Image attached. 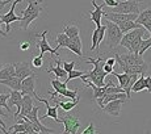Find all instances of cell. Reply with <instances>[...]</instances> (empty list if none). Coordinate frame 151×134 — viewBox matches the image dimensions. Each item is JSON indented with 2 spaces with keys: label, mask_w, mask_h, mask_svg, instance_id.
Masks as SVG:
<instances>
[{
  "label": "cell",
  "mask_w": 151,
  "mask_h": 134,
  "mask_svg": "<svg viewBox=\"0 0 151 134\" xmlns=\"http://www.w3.org/2000/svg\"><path fill=\"white\" fill-rule=\"evenodd\" d=\"M105 61L104 58L99 57L97 59L95 58H86V62L87 63H92L93 65V70H91L89 72H86L84 76H82V80L84 79H89L93 84H96L97 87H104L105 86V76L106 74L104 71V65H105Z\"/></svg>",
  "instance_id": "6da1fadb"
},
{
  "label": "cell",
  "mask_w": 151,
  "mask_h": 134,
  "mask_svg": "<svg viewBox=\"0 0 151 134\" xmlns=\"http://www.w3.org/2000/svg\"><path fill=\"white\" fill-rule=\"evenodd\" d=\"M43 11L42 0H28V7L22 11V20H21V29L27 30L30 24L40 17Z\"/></svg>",
  "instance_id": "7a4b0ae2"
},
{
  "label": "cell",
  "mask_w": 151,
  "mask_h": 134,
  "mask_svg": "<svg viewBox=\"0 0 151 134\" xmlns=\"http://www.w3.org/2000/svg\"><path fill=\"white\" fill-rule=\"evenodd\" d=\"M105 27H106L105 45L108 46L109 50H113V49H116L120 45L121 40H122V37H124V33L121 32V29L117 24H114L113 21H109V20L105 21Z\"/></svg>",
  "instance_id": "3957f363"
},
{
  "label": "cell",
  "mask_w": 151,
  "mask_h": 134,
  "mask_svg": "<svg viewBox=\"0 0 151 134\" xmlns=\"http://www.w3.org/2000/svg\"><path fill=\"white\" fill-rule=\"evenodd\" d=\"M112 75L117 78L118 86L124 89L125 94L127 95V99L130 100V97H132V88H133V86H134V83L137 81V79L139 76L138 75H129V74H126V72L117 74V72H114V71L112 72Z\"/></svg>",
  "instance_id": "277c9868"
},
{
  "label": "cell",
  "mask_w": 151,
  "mask_h": 134,
  "mask_svg": "<svg viewBox=\"0 0 151 134\" xmlns=\"http://www.w3.org/2000/svg\"><path fill=\"white\" fill-rule=\"evenodd\" d=\"M109 12L114 13H138L141 12V1H120L116 7L110 8Z\"/></svg>",
  "instance_id": "5b68a950"
},
{
  "label": "cell",
  "mask_w": 151,
  "mask_h": 134,
  "mask_svg": "<svg viewBox=\"0 0 151 134\" xmlns=\"http://www.w3.org/2000/svg\"><path fill=\"white\" fill-rule=\"evenodd\" d=\"M21 1H24V0H13L12 1V5H11V9H9V12L8 13H4V14H1L0 16V22H4L5 24V32L7 33H9L11 32V24L14 21H20L21 22V20H22V16H17L16 13H14V8L17 7V4L19 3H21Z\"/></svg>",
  "instance_id": "8992f818"
},
{
  "label": "cell",
  "mask_w": 151,
  "mask_h": 134,
  "mask_svg": "<svg viewBox=\"0 0 151 134\" xmlns=\"http://www.w3.org/2000/svg\"><path fill=\"white\" fill-rule=\"evenodd\" d=\"M60 122L65 125V133H68V134H78V129L80 128V121L76 116L74 115H65L59 118Z\"/></svg>",
  "instance_id": "52a82bcc"
},
{
  "label": "cell",
  "mask_w": 151,
  "mask_h": 134,
  "mask_svg": "<svg viewBox=\"0 0 151 134\" xmlns=\"http://www.w3.org/2000/svg\"><path fill=\"white\" fill-rule=\"evenodd\" d=\"M146 32L147 30H146V28H145L143 25L137 28V29H133V30L127 32V33L124 34L122 40H121V42H120V46H124V48L129 49L133 41H134L135 38H138V37H143L145 34H146Z\"/></svg>",
  "instance_id": "ba28073f"
},
{
  "label": "cell",
  "mask_w": 151,
  "mask_h": 134,
  "mask_svg": "<svg viewBox=\"0 0 151 134\" xmlns=\"http://www.w3.org/2000/svg\"><path fill=\"white\" fill-rule=\"evenodd\" d=\"M106 20L113 21L114 24H120L122 21H137L138 13H114V12H104Z\"/></svg>",
  "instance_id": "9c48e42d"
},
{
  "label": "cell",
  "mask_w": 151,
  "mask_h": 134,
  "mask_svg": "<svg viewBox=\"0 0 151 134\" xmlns=\"http://www.w3.org/2000/svg\"><path fill=\"white\" fill-rule=\"evenodd\" d=\"M34 86H36V72L32 75H29L28 78H25L21 83V92L22 95H30L32 97L37 99V100H41L38 95L34 92Z\"/></svg>",
  "instance_id": "30bf717a"
},
{
  "label": "cell",
  "mask_w": 151,
  "mask_h": 134,
  "mask_svg": "<svg viewBox=\"0 0 151 134\" xmlns=\"http://www.w3.org/2000/svg\"><path fill=\"white\" fill-rule=\"evenodd\" d=\"M46 34H47V30H43L42 33H40V36H38L40 41H37V48H38L40 51H41L40 55L43 57V54L49 51V53H51L53 55H57V57H58V55H59V54H58V50H57V49H53L50 45H49L47 40H46Z\"/></svg>",
  "instance_id": "8fae6325"
},
{
  "label": "cell",
  "mask_w": 151,
  "mask_h": 134,
  "mask_svg": "<svg viewBox=\"0 0 151 134\" xmlns=\"http://www.w3.org/2000/svg\"><path fill=\"white\" fill-rule=\"evenodd\" d=\"M105 33H106V27L105 24L101 25L100 28H96L93 30V33H92V45H91V49L89 50L95 51L97 50L99 48H100L101 42H103V40L105 38Z\"/></svg>",
  "instance_id": "7c38bea8"
},
{
  "label": "cell",
  "mask_w": 151,
  "mask_h": 134,
  "mask_svg": "<svg viewBox=\"0 0 151 134\" xmlns=\"http://www.w3.org/2000/svg\"><path fill=\"white\" fill-rule=\"evenodd\" d=\"M126 100L127 99H117V100H113V101H110V103L106 104V105L103 108V110L110 116H116V117H117V116H120L121 108H122V105L126 103Z\"/></svg>",
  "instance_id": "4fadbf2b"
},
{
  "label": "cell",
  "mask_w": 151,
  "mask_h": 134,
  "mask_svg": "<svg viewBox=\"0 0 151 134\" xmlns=\"http://www.w3.org/2000/svg\"><path fill=\"white\" fill-rule=\"evenodd\" d=\"M92 5L95 7L93 11H89V16H91V21L95 22V25H96V28H100L101 25V19H103L104 16V9L103 8L105 7V4H101V5H97L96 4V0H92Z\"/></svg>",
  "instance_id": "5bb4252c"
},
{
  "label": "cell",
  "mask_w": 151,
  "mask_h": 134,
  "mask_svg": "<svg viewBox=\"0 0 151 134\" xmlns=\"http://www.w3.org/2000/svg\"><path fill=\"white\" fill-rule=\"evenodd\" d=\"M120 59L122 61V63L124 65H126V66H139V65L146 63V61L143 59V55L134 54V53L120 55Z\"/></svg>",
  "instance_id": "9a60e30c"
},
{
  "label": "cell",
  "mask_w": 151,
  "mask_h": 134,
  "mask_svg": "<svg viewBox=\"0 0 151 134\" xmlns=\"http://www.w3.org/2000/svg\"><path fill=\"white\" fill-rule=\"evenodd\" d=\"M14 68H16V76L20 78L21 80H24L25 78H28L29 75L34 74V71L32 70L29 62H19V63H14Z\"/></svg>",
  "instance_id": "2e32d148"
},
{
  "label": "cell",
  "mask_w": 151,
  "mask_h": 134,
  "mask_svg": "<svg viewBox=\"0 0 151 134\" xmlns=\"http://www.w3.org/2000/svg\"><path fill=\"white\" fill-rule=\"evenodd\" d=\"M41 103H43L46 105V113L42 116V117H40V120H45V118H53V120L55 122H60L59 117H58V108H59V105L58 104H55V107H50V104H49V100H46V99H42L41 97Z\"/></svg>",
  "instance_id": "e0dca14e"
},
{
  "label": "cell",
  "mask_w": 151,
  "mask_h": 134,
  "mask_svg": "<svg viewBox=\"0 0 151 134\" xmlns=\"http://www.w3.org/2000/svg\"><path fill=\"white\" fill-rule=\"evenodd\" d=\"M46 71L50 74V72H53V74L57 76V79H67L68 76V72L66 71L63 67H60V59H57L55 61V66H49L47 68H46Z\"/></svg>",
  "instance_id": "ac0fdd59"
},
{
  "label": "cell",
  "mask_w": 151,
  "mask_h": 134,
  "mask_svg": "<svg viewBox=\"0 0 151 134\" xmlns=\"http://www.w3.org/2000/svg\"><path fill=\"white\" fill-rule=\"evenodd\" d=\"M33 99H32L30 95H24L22 97V107L21 110H20V115L19 117H27L29 113L33 110Z\"/></svg>",
  "instance_id": "d6986e66"
},
{
  "label": "cell",
  "mask_w": 151,
  "mask_h": 134,
  "mask_svg": "<svg viewBox=\"0 0 151 134\" xmlns=\"http://www.w3.org/2000/svg\"><path fill=\"white\" fill-rule=\"evenodd\" d=\"M12 76H16V68H14V63H5L0 68V80L9 79Z\"/></svg>",
  "instance_id": "ffe728a7"
},
{
  "label": "cell",
  "mask_w": 151,
  "mask_h": 134,
  "mask_svg": "<svg viewBox=\"0 0 151 134\" xmlns=\"http://www.w3.org/2000/svg\"><path fill=\"white\" fill-rule=\"evenodd\" d=\"M67 49L70 51H72L74 54H76L78 57H83V45H82V40L79 37H75V38H71L70 41Z\"/></svg>",
  "instance_id": "44dd1931"
},
{
  "label": "cell",
  "mask_w": 151,
  "mask_h": 134,
  "mask_svg": "<svg viewBox=\"0 0 151 134\" xmlns=\"http://www.w3.org/2000/svg\"><path fill=\"white\" fill-rule=\"evenodd\" d=\"M51 99L55 101V103L59 105V108H62L65 112H70V110H72L75 107L79 104V97L76 99H70V101H62V100H57V97H53L51 96Z\"/></svg>",
  "instance_id": "7402d4cb"
},
{
  "label": "cell",
  "mask_w": 151,
  "mask_h": 134,
  "mask_svg": "<svg viewBox=\"0 0 151 134\" xmlns=\"http://www.w3.org/2000/svg\"><path fill=\"white\" fill-rule=\"evenodd\" d=\"M21 83H22V80L17 76H12V78H9V79L0 80V84L8 86L11 89H14V91H21Z\"/></svg>",
  "instance_id": "603a6c76"
},
{
  "label": "cell",
  "mask_w": 151,
  "mask_h": 134,
  "mask_svg": "<svg viewBox=\"0 0 151 134\" xmlns=\"http://www.w3.org/2000/svg\"><path fill=\"white\" fill-rule=\"evenodd\" d=\"M78 92L79 89H67V88H62L57 92V94H51L53 97H57V96H63V97H67V99H76L78 97Z\"/></svg>",
  "instance_id": "cb8c5ba5"
},
{
  "label": "cell",
  "mask_w": 151,
  "mask_h": 134,
  "mask_svg": "<svg viewBox=\"0 0 151 134\" xmlns=\"http://www.w3.org/2000/svg\"><path fill=\"white\" fill-rule=\"evenodd\" d=\"M63 33H66L70 38H75V37H79V27L75 24H67L63 27Z\"/></svg>",
  "instance_id": "d4e9b609"
},
{
  "label": "cell",
  "mask_w": 151,
  "mask_h": 134,
  "mask_svg": "<svg viewBox=\"0 0 151 134\" xmlns=\"http://www.w3.org/2000/svg\"><path fill=\"white\" fill-rule=\"evenodd\" d=\"M57 50H59L60 48H66L67 49V46H68V43H70V41H71V38L67 36L66 33H59V34H57Z\"/></svg>",
  "instance_id": "484cf974"
},
{
  "label": "cell",
  "mask_w": 151,
  "mask_h": 134,
  "mask_svg": "<svg viewBox=\"0 0 151 134\" xmlns=\"http://www.w3.org/2000/svg\"><path fill=\"white\" fill-rule=\"evenodd\" d=\"M118 27H120L121 32L125 34V33H127V32L133 30V29H137L139 27H142V25L138 24L137 21H122V22H120V24H118Z\"/></svg>",
  "instance_id": "4316f807"
},
{
  "label": "cell",
  "mask_w": 151,
  "mask_h": 134,
  "mask_svg": "<svg viewBox=\"0 0 151 134\" xmlns=\"http://www.w3.org/2000/svg\"><path fill=\"white\" fill-rule=\"evenodd\" d=\"M143 89H146V84H145V74L139 75V78L137 79V81L134 83V86H133L132 88V92H141L143 91Z\"/></svg>",
  "instance_id": "83f0119b"
},
{
  "label": "cell",
  "mask_w": 151,
  "mask_h": 134,
  "mask_svg": "<svg viewBox=\"0 0 151 134\" xmlns=\"http://www.w3.org/2000/svg\"><path fill=\"white\" fill-rule=\"evenodd\" d=\"M147 20H151V7L145 8L143 11H141V12H139L138 19H137V22L142 25L145 21H147Z\"/></svg>",
  "instance_id": "f1b7e54d"
},
{
  "label": "cell",
  "mask_w": 151,
  "mask_h": 134,
  "mask_svg": "<svg viewBox=\"0 0 151 134\" xmlns=\"http://www.w3.org/2000/svg\"><path fill=\"white\" fill-rule=\"evenodd\" d=\"M11 94H0V108H5L8 110V113H12L13 116V112L11 110L9 105H8V99H9Z\"/></svg>",
  "instance_id": "f546056e"
},
{
  "label": "cell",
  "mask_w": 151,
  "mask_h": 134,
  "mask_svg": "<svg viewBox=\"0 0 151 134\" xmlns=\"http://www.w3.org/2000/svg\"><path fill=\"white\" fill-rule=\"evenodd\" d=\"M84 74H86V71H82V70H72V71L68 72V76H67V79H66V83L71 81L72 79L82 78V76H84Z\"/></svg>",
  "instance_id": "4dcf8cb0"
},
{
  "label": "cell",
  "mask_w": 151,
  "mask_h": 134,
  "mask_svg": "<svg viewBox=\"0 0 151 134\" xmlns=\"http://www.w3.org/2000/svg\"><path fill=\"white\" fill-rule=\"evenodd\" d=\"M151 48V36L146 40H142V43H141V48H139V55H143L147 50Z\"/></svg>",
  "instance_id": "1f68e13d"
},
{
  "label": "cell",
  "mask_w": 151,
  "mask_h": 134,
  "mask_svg": "<svg viewBox=\"0 0 151 134\" xmlns=\"http://www.w3.org/2000/svg\"><path fill=\"white\" fill-rule=\"evenodd\" d=\"M51 86H53V88H54V94H57V92L62 88H67V83H66V81H59V79L51 80Z\"/></svg>",
  "instance_id": "d6a6232c"
},
{
  "label": "cell",
  "mask_w": 151,
  "mask_h": 134,
  "mask_svg": "<svg viewBox=\"0 0 151 134\" xmlns=\"http://www.w3.org/2000/svg\"><path fill=\"white\" fill-rule=\"evenodd\" d=\"M41 55H37V57H34L33 59H32V66L34 67V68H41V67L43 66V61H42Z\"/></svg>",
  "instance_id": "836d02e7"
},
{
  "label": "cell",
  "mask_w": 151,
  "mask_h": 134,
  "mask_svg": "<svg viewBox=\"0 0 151 134\" xmlns=\"http://www.w3.org/2000/svg\"><path fill=\"white\" fill-rule=\"evenodd\" d=\"M80 134H97V130H96V126H95V122H89V125L83 130Z\"/></svg>",
  "instance_id": "e575fe53"
},
{
  "label": "cell",
  "mask_w": 151,
  "mask_h": 134,
  "mask_svg": "<svg viewBox=\"0 0 151 134\" xmlns=\"http://www.w3.org/2000/svg\"><path fill=\"white\" fill-rule=\"evenodd\" d=\"M75 65H76V62H75V61H71V62H66V61H63V62H62V67L67 72L72 71V70H74V67H75Z\"/></svg>",
  "instance_id": "d590c367"
},
{
  "label": "cell",
  "mask_w": 151,
  "mask_h": 134,
  "mask_svg": "<svg viewBox=\"0 0 151 134\" xmlns=\"http://www.w3.org/2000/svg\"><path fill=\"white\" fill-rule=\"evenodd\" d=\"M145 84H146L147 91L151 94V75H147V76H145Z\"/></svg>",
  "instance_id": "8d00e7d4"
},
{
  "label": "cell",
  "mask_w": 151,
  "mask_h": 134,
  "mask_svg": "<svg viewBox=\"0 0 151 134\" xmlns=\"http://www.w3.org/2000/svg\"><path fill=\"white\" fill-rule=\"evenodd\" d=\"M104 4L106 5V7H116V5L118 4V1L117 0H104Z\"/></svg>",
  "instance_id": "74e56055"
},
{
  "label": "cell",
  "mask_w": 151,
  "mask_h": 134,
  "mask_svg": "<svg viewBox=\"0 0 151 134\" xmlns=\"http://www.w3.org/2000/svg\"><path fill=\"white\" fill-rule=\"evenodd\" d=\"M113 67H114V66H110V65H106V63H105V65H104V71H105L106 74H112V72L114 71V68H113Z\"/></svg>",
  "instance_id": "f35d334b"
},
{
  "label": "cell",
  "mask_w": 151,
  "mask_h": 134,
  "mask_svg": "<svg viewBox=\"0 0 151 134\" xmlns=\"http://www.w3.org/2000/svg\"><path fill=\"white\" fill-rule=\"evenodd\" d=\"M29 48H30V42H29V41H25V42H22L21 45H20L21 50H29Z\"/></svg>",
  "instance_id": "ab89813d"
},
{
  "label": "cell",
  "mask_w": 151,
  "mask_h": 134,
  "mask_svg": "<svg viewBox=\"0 0 151 134\" xmlns=\"http://www.w3.org/2000/svg\"><path fill=\"white\" fill-rule=\"evenodd\" d=\"M142 25H143V27L146 28V30L150 33V32H151V20H147V21H145Z\"/></svg>",
  "instance_id": "60d3db41"
},
{
  "label": "cell",
  "mask_w": 151,
  "mask_h": 134,
  "mask_svg": "<svg viewBox=\"0 0 151 134\" xmlns=\"http://www.w3.org/2000/svg\"><path fill=\"white\" fill-rule=\"evenodd\" d=\"M116 62H117V61H116V58H114V57H113V58H108V59L105 61L106 65H110V66H114V65H116Z\"/></svg>",
  "instance_id": "b9f144b4"
},
{
  "label": "cell",
  "mask_w": 151,
  "mask_h": 134,
  "mask_svg": "<svg viewBox=\"0 0 151 134\" xmlns=\"http://www.w3.org/2000/svg\"><path fill=\"white\" fill-rule=\"evenodd\" d=\"M11 1H12V0H0V11H1L7 4H9Z\"/></svg>",
  "instance_id": "7bdbcfd3"
},
{
  "label": "cell",
  "mask_w": 151,
  "mask_h": 134,
  "mask_svg": "<svg viewBox=\"0 0 151 134\" xmlns=\"http://www.w3.org/2000/svg\"><path fill=\"white\" fill-rule=\"evenodd\" d=\"M19 134H42L41 132H37L34 129H30V130H27V132H22V133H19Z\"/></svg>",
  "instance_id": "ee69618b"
},
{
  "label": "cell",
  "mask_w": 151,
  "mask_h": 134,
  "mask_svg": "<svg viewBox=\"0 0 151 134\" xmlns=\"http://www.w3.org/2000/svg\"><path fill=\"white\" fill-rule=\"evenodd\" d=\"M0 16H1V13H0ZM0 24H1V22H0ZM0 36H3V37H7V36H8V33H7V32H4L1 28H0Z\"/></svg>",
  "instance_id": "f6af8a7d"
},
{
  "label": "cell",
  "mask_w": 151,
  "mask_h": 134,
  "mask_svg": "<svg viewBox=\"0 0 151 134\" xmlns=\"http://www.w3.org/2000/svg\"><path fill=\"white\" fill-rule=\"evenodd\" d=\"M0 115H1L3 117H5V116H8V113H4V112H3V109L0 108Z\"/></svg>",
  "instance_id": "bcb514c9"
},
{
  "label": "cell",
  "mask_w": 151,
  "mask_h": 134,
  "mask_svg": "<svg viewBox=\"0 0 151 134\" xmlns=\"http://www.w3.org/2000/svg\"><path fill=\"white\" fill-rule=\"evenodd\" d=\"M0 117H1V115H0ZM0 125H1V126H4V121H3L1 118H0Z\"/></svg>",
  "instance_id": "7dc6e473"
},
{
  "label": "cell",
  "mask_w": 151,
  "mask_h": 134,
  "mask_svg": "<svg viewBox=\"0 0 151 134\" xmlns=\"http://www.w3.org/2000/svg\"><path fill=\"white\" fill-rule=\"evenodd\" d=\"M130 1H141V0H130Z\"/></svg>",
  "instance_id": "c3c4849f"
},
{
  "label": "cell",
  "mask_w": 151,
  "mask_h": 134,
  "mask_svg": "<svg viewBox=\"0 0 151 134\" xmlns=\"http://www.w3.org/2000/svg\"><path fill=\"white\" fill-rule=\"evenodd\" d=\"M62 134H68V133H65V132H63V133H62Z\"/></svg>",
  "instance_id": "681fc988"
},
{
  "label": "cell",
  "mask_w": 151,
  "mask_h": 134,
  "mask_svg": "<svg viewBox=\"0 0 151 134\" xmlns=\"http://www.w3.org/2000/svg\"><path fill=\"white\" fill-rule=\"evenodd\" d=\"M150 36H151V32H150Z\"/></svg>",
  "instance_id": "f907efd6"
}]
</instances>
